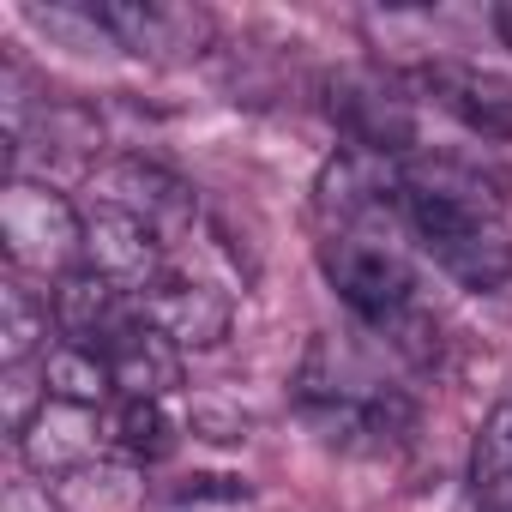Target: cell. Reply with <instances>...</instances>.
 Listing matches in <instances>:
<instances>
[{
    "label": "cell",
    "instance_id": "1",
    "mask_svg": "<svg viewBox=\"0 0 512 512\" xmlns=\"http://www.w3.org/2000/svg\"><path fill=\"white\" fill-rule=\"evenodd\" d=\"M404 223L452 284L488 296L512 278V229L500 199L464 163L404 157Z\"/></svg>",
    "mask_w": 512,
    "mask_h": 512
},
{
    "label": "cell",
    "instance_id": "2",
    "mask_svg": "<svg viewBox=\"0 0 512 512\" xmlns=\"http://www.w3.org/2000/svg\"><path fill=\"white\" fill-rule=\"evenodd\" d=\"M296 404L320 428V440L344 446V452H386L416 422V404L398 386H386L368 368V356H356L338 338H314V350L296 374Z\"/></svg>",
    "mask_w": 512,
    "mask_h": 512
},
{
    "label": "cell",
    "instance_id": "3",
    "mask_svg": "<svg viewBox=\"0 0 512 512\" xmlns=\"http://www.w3.org/2000/svg\"><path fill=\"white\" fill-rule=\"evenodd\" d=\"M0 247H7L13 272L67 278L85 260V211L43 181L7 175V187H0Z\"/></svg>",
    "mask_w": 512,
    "mask_h": 512
},
{
    "label": "cell",
    "instance_id": "4",
    "mask_svg": "<svg viewBox=\"0 0 512 512\" xmlns=\"http://www.w3.org/2000/svg\"><path fill=\"white\" fill-rule=\"evenodd\" d=\"M320 272L332 278V290H338L374 332H392L404 314L422 308L410 260L398 253V241H386L380 229L326 235V241H320Z\"/></svg>",
    "mask_w": 512,
    "mask_h": 512
},
{
    "label": "cell",
    "instance_id": "5",
    "mask_svg": "<svg viewBox=\"0 0 512 512\" xmlns=\"http://www.w3.org/2000/svg\"><path fill=\"white\" fill-rule=\"evenodd\" d=\"M320 109L332 115V127L356 145V151H374V157H410L416 145V109L410 97L374 73V67H338L320 79Z\"/></svg>",
    "mask_w": 512,
    "mask_h": 512
},
{
    "label": "cell",
    "instance_id": "6",
    "mask_svg": "<svg viewBox=\"0 0 512 512\" xmlns=\"http://www.w3.org/2000/svg\"><path fill=\"white\" fill-rule=\"evenodd\" d=\"M91 205H109V211L145 223L163 247H175L199 223V193L175 169H163L151 157H109V163H97L91 169Z\"/></svg>",
    "mask_w": 512,
    "mask_h": 512
},
{
    "label": "cell",
    "instance_id": "7",
    "mask_svg": "<svg viewBox=\"0 0 512 512\" xmlns=\"http://www.w3.org/2000/svg\"><path fill=\"white\" fill-rule=\"evenodd\" d=\"M97 19L115 49L151 61V67H181L199 61L217 37V19L187 0H97Z\"/></svg>",
    "mask_w": 512,
    "mask_h": 512
},
{
    "label": "cell",
    "instance_id": "8",
    "mask_svg": "<svg viewBox=\"0 0 512 512\" xmlns=\"http://www.w3.org/2000/svg\"><path fill=\"white\" fill-rule=\"evenodd\" d=\"M314 211H320L326 235L380 229V217L404 211V163L344 145V151L320 169V181H314Z\"/></svg>",
    "mask_w": 512,
    "mask_h": 512
},
{
    "label": "cell",
    "instance_id": "9",
    "mask_svg": "<svg viewBox=\"0 0 512 512\" xmlns=\"http://www.w3.org/2000/svg\"><path fill=\"white\" fill-rule=\"evenodd\" d=\"M49 314H55V332H61L67 344H97V350H103L115 332H127V326L139 320V296L121 290L115 278L79 266V272L55 278V290H49Z\"/></svg>",
    "mask_w": 512,
    "mask_h": 512
},
{
    "label": "cell",
    "instance_id": "10",
    "mask_svg": "<svg viewBox=\"0 0 512 512\" xmlns=\"http://www.w3.org/2000/svg\"><path fill=\"white\" fill-rule=\"evenodd\" d=\"M139 320L157 326L175 350H217L229 338L235 308H229L223 290H211L199 278H163L139 296Z\"/></svg>",
    "mask_w": 512,
    "mask_h": 512
},
{
    "label": "cell",
    "instance_id": "11",
    "mask_svg": "<svg viewBox=\"0 0 512 512\" xmlns=\"http://www.w3.org/2000/svg\"><path fill=\"white\" fill-rule=\"evenodd\" d=\"M422 91L452 115L464 121L470 133L482 139H512V79L488 73V67H470V61H428L422 73Z\"/></svg>",
    "mask_w": 512,
    "mask_h": 512
},
{
    "label": "cell",
    "instance_id": "12",
    "mask_svg": "<svg viewBox=\"0 0 512 512\" xmlns=\"http://www.w3.org/2000/svg\"><path fill=\"white\" fill-rule=\"evenodd\" d=\"M163 241L145 229V223H133V217H121V211H109V205H91L85 211V266L91 272H103V278H115L121 290H151V284H163Z\"/></svg>",
    "mask_w": 512,
    "mask_h": 512
},
{
    "label": "cell",
    "instance_id": "13",
    "mask_svg": "<svg viewBox=\"0 0 512 512\" xmlns=\"http://www.w3.org/2000/svg\"><path fill=\"white\" fill-rule=\"evenodd\" d=\"M103 440H109V422L97 410H79V404H43L37 422L19 434V458L37 470V476H67L91 458H103Z\"/></svg>",
    "mask_w": 512,
    "mask_h": 512
},
{
    "label": "cell",
    "instance_id": "14",
    "mask_svg": "<svg viewBox=\"0 0 512 512\" xmlns=\"http://www.w3.org/2000/svg\"><path fill=\"white\" fill-rule=\"evenodd\" d=\"M103 362L115 374V398H157L163 404L181 386V350L157 326H145V320H133L127 332H115L103 344Z\"/></svg>",
    "mask_w": 512,
    "mask_h": 512
},
{
    "label": "cell",
    "instance_id": "15",
    "mask_svg": "<svg viewBox=\"0 0 512 512\" xmlns=\"http://www.w3.org/2000/svg\"><path fill=\"white\" fill-rule=\"evenodd\" d=\"M61 512H139L145 506V476L127 458H91L67 476L49 482Z\"/></svg>",
    "mask_w": 512,
    "mask_h": 512
},
{
    "label": "cell",
    "instance_id": "16",
    "mask_svg": "<svg viewBox=\"0 0 512 512\" xmlns=\"http://www.w3.org/2000/svg\"><path fill=\"white\" fill-rule=\"evenodd\" d=\"M37 368H43V386L55 404H79V410L115 404V374H109L97 344H55Z\"/></svg>",
    "mask_w": 512,
    "mask_h": 512
},
{
    "label": "cell",
    "instance_id": "17",
    "mask_svg": "<svg viewBox=\"0 0 512 512\" xmlns=\"http://www.w3.org/2000/svg\"><path fill=\"white\" fill-rule=\"evenodd\" d=\"M49 302L37 290H25L19 278L0 284V368H31L49 356Z\"/></svg>",
    "mask_w": 512,
    "mask_h": 512
},
{
    "label": "cell",
    "instance_id": "18",
    "mask_svg": "<svg viewBox=\"0 0 512 512\" xmlns=\"http://www.w3.org/2000/svg\"><path fill=\"white\" fill-rule=\"evenodd\" d=\"M103 422H109L115 458H127V464H157L175 452V416L157 398H115Z\"/></svg>",
    "mask_w": 512,
    "mask_h": 512
},
{
    "label": "cell",
    "instance_id": "19",
    "mask_svg": "<svg viewBox=\"0 0 512 512\" xmlns=\"http://www.w3.org/2000/svg\"><path fill=\"white\" fill-rule=\"evenodd\" d=\"M470 494L482 512H512V422L506 410L482 428L476 440V464H470Z\"/></svg>",
    "mask_w": 512,
    "mask_h": 512
},
{
    "label": "cell",
    "instance_id": "20",
    "mask_svg": "<svg viewBox=\"0 0 512 512\" xmlns=\"http://www.w3.org/2000/svg\"><path fill=\"white\" fill-rule=\"evenodd\" d=\"M0 398H7V434L19 440L37 410L49 404V386H43V368H7V380H0Z\"/></svg>",
    "mask_w": 512,
    "mask_h": 512
},
{
    "label": "cell",
    "instance_id": "21",
    "mask_svg": "<svg viewBox=\"0 0 512 512\" xmlns=\"http://www.w3.org/2000/svg\"><path fill=\"white\" fill-rule=\"evenodd\" d=\"M175 500H247L241 476H181Z\"/></svg>",
    "mask_w": 512,
    "mask_h": 512
},
{
    "label": "cell",
    "instance_id": "22",
    "mask_svg": "<svg viewBox=\"0 0 512 512\" xmlns=\"http://www.w3.org/2000/svg\"><path fill=\"white\" fill-rule=\"evenodd\" d=\"M0 512H61V506H55L49 488H37V482H13L7 500H0Z\"/></svg>",
    "mask_w": 512,
    "mask_h": 512
},
{
    "label": "cell",
    "instance_id": "23",
    "mask_svg": "<svg viewBox=\"0 0 512 512\" xmlns=\"http://www.w3.org/2000/svg\"><path fill=\"white\" fill-rule=\"evenodd\" d=\"M494 31H500V43L512 49V0H506V7H494Z\"/></svg>",
    "mask_w": 512,
    "mask_h": 512
},
{
    "label": "cell",
    "instance_id": "24",
    "mask_svg": "<svg viewBox=\"0 0 512 512\" xmlns=\"http://www.w3.org/2000/svg\"><path fill=\"white\" fill-rule=\"evenodd\" d=\"M506 422H512V404H506Z\"/></svg>",
    "mask_w": 512,
    "mask_h": 512
}]
</instances>
